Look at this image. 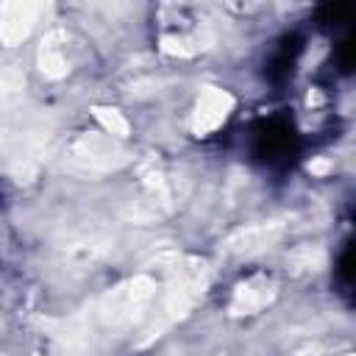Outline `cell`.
<instances>
[{
  "mask_svg": "<svg viewBox=\"0 0 356 356\" xmlns=\"http://www.w3.org/2000/svg\"><path fill=\"white\" fill-rule=\"evenodd\" d=\"M289 134H292V131H289L284 122L267 125V131L261 134V156H267L270 161L286 156V153H289V139H292Z\"/></svg>",
  "mask_w": 356,
  "mask_h": 356,
  "instance_id": "6da1fadb",
  "label": "cell"
}]
</instances>
